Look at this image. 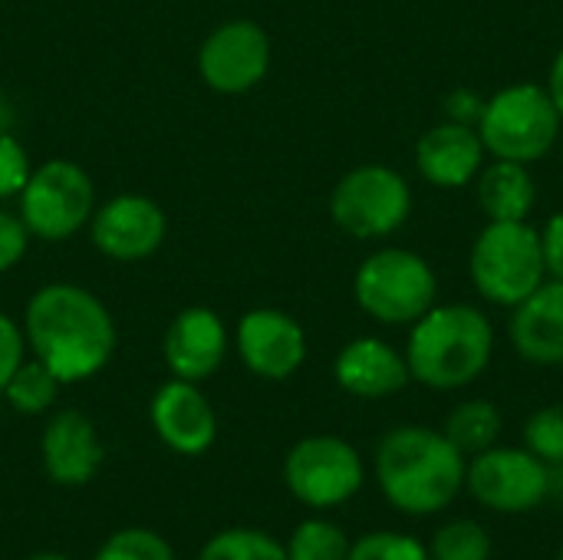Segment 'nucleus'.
<instances>
[{"label":"nucleus","mask_w":563,"mask_h":560,"mask_svg":"<svg viewBox=\"0 0 563 560\" xmlns=\"http://www.w3.org/2000/svg\"><path fill=\"white\" fill-rule=\"evenodd\" d=\"M350 541L330 521H303L287 548V560H346Z\"/></svg>","instance_id":"nucleus-25"},{"label":"nucleus","mask_w":563,"mask_h":560,"mask_svg":"<svg viewBox=\"0 0 563 560\" xmlns=\"http://www.w3.org/2000/svg\"><path fill=\"white\" fill-rule=\"evenodd\" d=\"M541 251H544L548 277L563 281V211L548 218V224L541 231Z\"/></svg>","instance_id":"nucleus-32"},{"label":"nucleus","mask_w":563,"mask_h":560,"mask_svg":"<svg viewBox=\"0 0 563 560\" xmlns=\"http://www.w3.org/2000/svg\"><path fill=\"white\" fill-rule=\"evenodd\" d=\"M330 215L353 238H389L412 215L409 182L389 165H360L336 182Z\"/></svg>","instance_id":"nucleus-7"},{"label":"nucleus","mask_w":563,"mask_h":560,"mask_svg":"<svg viewBox=\"0 0 563 560\" xmlns=\"http://www.w3.org/2000/svg\"><path fill=\"white\" fill-rule=\"evenodd\" d=\"M376 479L406 515H432L455 502L465 482L462 452L426 426L393 429L376 452Z\"/></svg>","instance_id":"nucleus-2"},{"label":"nucleus","mask_w":563,"mask_h":560,"mask_svg":"<svg viewBox=\"0 0 563 560\" xmlns=\"http://www.w3.org/2000/svg\"><path fill=\"white\" fill-rule=\"evenodd\" d=\"M353 297L373 320L386 327H409L435 307L439 277L422 254L383 248L360 264Z\"/></svg>","instance_id":"nucleus-6"},{"label":"nucleus","mask_w":563,"mask_h":560,"mask_svg":"<svg viewBox=\"0 0 563 560\" xmlns=\"http://www.w3.org/2000/svg\"><path fill=\"white\" fill-rule=\"evenodd\" d=\"M238 350L251 373L264 380H287L307 356V337L284 310H251L238 327Z\"/></svg>","instance_id":"nucleus-12"},{"label":"nucleus","mask_w":563,"mask_h":560,"mask_svg":"<svg viewBox=\"0 0 563 560\" xmlns=\"http://www.w3.org/2000/svg\"><path fill=\"white\" fill-rule=\"evenodd\" d=\"M485 142L475 125L442 122L432 125L416 145L419 175L435 188H462L475 182L485 165Z\"/></svg>","instance_id":"nucleus-14"},{"label":"nucleus","mask_w":563,"mask_h":560,"mask_svg":"<svg viewBox=\"0 0 563 560\" xmlns=\"http://www.w3.org/2000/svg\"><path fill=\"white\" fill-rule=\"evenodd\" d=\"M561 125L563 119L548 86L515 83V86L498 89L485 102L475 129L492 158L531 165V162H541L554 149Z\"/></svg>","instance_id":"nucleus-5"},{"label":"nucleus","mask_w":563,"mask_h":560,"mask_svg":"<svg viewBox=\"0 0 563 560\" xmlns=\"http://www.w3.org/2000/svg\"><path fill=\"white\" fill-rule=\"evenodd\" d=\"M26 178H30L26 149H23L13 135H3V132H0V198L23 191Z\"/></svg>","instance_id":"nucleus-29"},{"label":"nucleus","mask_w":563,"mask_h":560,"mask_svg":"<svg viewBox=\"0 0 563 560\" xmlns=\"http://www.w3.org/2000/svg\"><path fill=\"white\" fill-rule=\"evenodd\" d=\"M198 560H287V551L261 531H224L211 538Z\"/></svg>","instance_id":"nucleus-24"},{"label":"nucleus","mask_w":563,"mask_h":560,"mask_svg":"<svg viewBox=\"0 0 563 560\" xmlns=\"http://www.w3.org/2000/svg\"><path fill=\"white\" fill-rule=\"evenodd\" d=\"M482 109H485V99H478L472 89H455V92L445 99V116H449V122L478 125V119H482Z\"/></svg>","instance_id":"nucleus-33"},{"label":"nucleus","mask_w":563,"mask_h":560,"mask_svg":"<svg viewBox=\"0 0 563 560\" xmlns=\"http://www.w3.org/2000/svg\"><path fill=\"white\" fill-rule=\"evenodd\" d=\"M30 560H66V558H59V554H40V558H30Z\"/></svg>","instance_id":"nucleus-35"},{"label":"nucleus","mask_w":563,"mask_h":560,"mask_svg":"<svg viewBox=\"0 0 563 560\" xmlns=\"http://www.w3.org/2000/svg\"><path fill=\"white\" fill-rule=\"evenodd\" d=\"M511 310L508 337L515 350L534 366H563V281H544Z\"/></svg>","instance_id":"nucleus-15"},{"label":"nucleus","mask_w":563,"mask_h":560,"mask_svg":"<svg viewBox=\"0 0 563 560\" xmlns=\"http://www.w3.org/2000/svg\"><path fill=\"white\" fill-rule=\"evenodd\" d=\"M152 422H155V432L162 436V442L181 455L205 452L218 432L208 399L188 380H175L155 393Z\"/></svg>","instance_id":"nucleus-16"},{"label":"nucleus","mask_w":563,"mask_h":560,"mask_svg":"<svg viewBox=\"0 0 563 560\" xmlns=\"http://www.w3.org/2000/svg\"><path fill=\"white\" fill-rule=\"evenodd\" d=\"M548 92H551V99H554V106H558V112H561V119H563V50L554 56V63H551Z\"/></svg>","instance_id":"nucleus-34"},{"label":"nucleus","mask_w":563,"mask_h":560,"mask_svg":"<svg viewBox=\"0 0 563 560\" xmlns=\"http://www.w3.org/2000/svg\"><path fill=\"white\" fill-rule=\"evenodd\" d=\"M26 251V224L13 215H0V271H10Z\"/></svg>","instance_id":"nucleus-31"},{"label":"nucleus","mask_w":563,"mask_h":560,"mask_svg":"<svg viewBox=\"0 0 563 560\" xmlns=\"http://www.w3.org/2000/svg\"><path fill=\"white\" fill-rule=\"evenodd\" d=\"M472 495L492 512H531L551 495V469L528 449H485L465 469Z\"/></svg>","instance_id":"nucleus-10"},{"label":"nucleus","mask_w":563,"mask_h":560,"mask_svg":"<svg viewBox=\"0 0 563 560\" xmlns=\"http://www.w3.org/2000/svg\"><path fill=\"white\" fill-rule=\"evenodd\" d=\"M102 462V446L96 439L92 422L69 409L59 413L46 432H43V465L49 472V479L63 482V485H82L96 475Z\"/></svg>","instance_id":"nucleus-19"},{"label":"nucleus","mask_w":563,"mask_h":560,"mask_svg":"<svg viewBox=\"0 0 563 560\" xmlns=\"http://www.w3.org/2000/svg\"><path fill=\"white\" fill-rule=\"evenodd\" d=\"M468 274L482 300L518 307L548 281L541 231L528 221H488L472 244Z\"/></svg>","instance_id":"nucleus-4"},{"label":"nucleus","mask_w":563,"mask_h":560,"mask_svg":"<svg viewBox=\"0 0 563 560\" xmlns=\"http://www.w3.org/2000/svg\"><path fill=\"white\" fill-rule=\"evenodd\" d=\"M26 337L36 360L59 380L76 383L106 366L115 347L109 310L82 287L49 284L26 307Z\"/></svg>","instance_id":"nucleus-1"},{"label":"nucleus","mask_w":563,"mask_h":560,"mask_svg":"<svg viewBox=\"0 0 563 560\" xmlns=\"http://www.w3.org/2000/svg\"><path fill=\"white\" fill-rule=\"evenodd\" d=\"M56 386H59V380L40 360H33V363H20L16 366V373L10 376L3 393H7L13 409H20V413H43L56 399Z\"/></svg>","instance_id":"nucleus-22"},{"label":"nucleus","mask_w":563,"mask_h":560,"mask_svg":"<svg viewBox=\"0 0 563 560\" xmlns=\"http://www.w3.org/2000/svg\"><path fill=\"white\" fill-rule=\"evenodd\" d=\"M495 353V327L472 304H435L412 323L406 363L409 376L429 389H462L475 383Z\"/></svg>","instance_id":"nucleus-3"},{"label":"nucleus","mask_w":563,"mask_h":560,"mask_svg":"<svg viewBox=\"0 0 563 560\" xmlns=\"http://www.w3.org/2000/svg\"><path fill=\"white\" fill-rule=\"evenodd\" d=\"M525 446L544 465H563V406H544L525 422Z\"/></svg>","instance_id":"nucleus-26"},{"label":"nucleus","mask_w":563,"mask_h":560,"mask_svg":"<svg viewBox=\"0 0 563 560\" xmlns=\"http://www.w3.org/2000/svg\"><path fill=\"white\" fill-rule=\"evenodd\" d=\"M558 560H563V551H561V554H558Z\"/></svg>","instance_id":"nucleus-36"},{"label":"nucleus","mask_w":563,"mask_h":560,"mask_svg":"<svg viewBox=\"0 0 563 560\" xmlns=\"http://www.w3.org/2000/svg\"><path fill=\"white\" fill-rule=\"evenodd\" d=\"M267 66L271 40L254 20H231L218 26L198 53V69L218 92H247L264 79Z\"/></svg>","instance_id":"nucleus-11"},{"label":"nucleus","mask_w":563,"mask_h":560,"mask_svg":"<svg viewBox=\"0 0 563 560\" xmlns=\"http://www.w3.org/2000/svg\"><path fill=\"white\" fill-rule=\"evenodd\" d=\"M224 350H228L224 323L218 314L205 307L181 310L165 333V360L172 373L188 383L211 376L221 366Z\"/></svg>","instance_id":"nucleus-17"},{"label":"nucleus","mask_w":563,"mask_h":560,"mask_svg":"<svg viewBox=\"0 0 563 560\" xmlns=\"http://www.w3.org/2000/svg\"><path fill=\"white\" fill-rule=\"evenodd\" d=\"M20 363H23V337H20L16 323L0 314V393L7 389V383Z\"/></svg>","instance_id":"nucleus-30"},{"label":"nucleus","mask_w":563,"mask_h":560,"mask_svg":"<svg viewBox=\"0 0 563 560\" xmlns=\"http://www.w3.org/2000/svg\"><path fill=\"white\" fill-rule=\"evenodd\" d=\"M96 560H175V554L158 535L132 528V531H119L115 538H109Z\"/></svg>","instance_id":"nucleus-28"},{"label":"nucleus","mask_w":563,"mask_h":560,"mask_svg":"<svg viewBox=\"0 0 563 560\" xmlns=\"http://www.w3.org/2000/svg\"><path fill=\"white\" fill-rule=\"evenodd\" d=\"M432 560H488L492 558V538L478 521H449L445 528H439L435 541H432Z\"/></svg>","instance_id":"nucleus-23"},{"label":"nucleus","mask_w":563,"mask_h":560,"mask_svg":"<svg viewBox=\"0 0 563 560\" xmlns=\"http://www.w3.org/2000/svg\"><path fill=\"white\" fill-rule=\"evenodd\" d=\"M475 198L488 221H528L538 205V185L528 165L495 158L475 175Z\"/></svg>","instance_id":"nucleus-20"},{"label":"nucleus","mask_w":563,"mask_h":560,"mask_svg":"<svg viewBox=\"0 0 563 560\" xmlns=\"http://www.w3.org/2000/svg\"><path fill=\"white\" fill-rule=\"evenodd\" d=\"M165 238V215L152 198L119 195L99 208L92 221V241L115 261H139L158 251Z\"/></svg>","instance_id":"nucleus-13"},{"label":"nucleus","mask_w":563,"mask_h":560,"mask_svg":"<svg viewBox=\"0 0 563 560\" xmlns=\"http://www.w3.org/2000/svg\"><path fill=\"white\" fill-rule=\"evenodd\" d=\"M346 560H432L429 551L409 538V535H396V531H376V535H366L360 538L353 548H350V558Z\"/></svg>","instance_id":"nucleus-27"},{"label":"nucleus","mask_w":563,"mask_h":560,"mask_svg":"<svg viewBox=\"0 0 563 560\" xmlns=\"http://www.w3.org/2000/svg\"><path fill=\"white\" fill-rule=\"evenodd\" d=\"M336 383L360 399H383L409 383V363L386 340L360 337L336 356Z\"/></svg>","instance_id":"nucleus-18"},{"label":"nucleus","mask_w":563,"mask_h":560,"mask_svg":"<svg viewBox=\"0 0 563 560\" xmlns=\"http://www.w3.org/2000/svg\"><path fill=\"white\" fill-rule=\"evenodd\" d=\"M501 436V413L488 399H468L452 409L445 422V439L462 452V455H478L492 449Z\"/></svg>","instance_id":"nucleus-21"},{"label":"nucleus","mask_w":563,"mask_h":560,"mask_svg":"<svg viewBox=\"0 0 563 560\" xmlns=\"http://www.w3.org/2000/svg\"><path fill=\"white\" fill-rule=\"evenodd\" d=\"M20 208L26 231L46 241H63L76 234L82 221L92 215V182L73 162H46L36 172H30Z\"/></svg>","instance_id":"nucleus-8"},{"label":"nucleus","mask_w":563,"mask_h":560,"mask_svg":"<svg viewBox=\"0 0 563 560\" xmlns=\"http://www.w3.org/2000/svg\"><path fill=\"white\" fill-rule=\"evenodd\" d=\"M284 479L303 505L333 508L360 492L363 462L350 442L336 436H310L290 449Z\"/></svg>","instance_id":"nucleus-9"}]
</instances>
